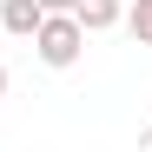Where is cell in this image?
I'll return each instance as SVG.
<instances>
[{"instance_id":"obj_3","label":"cell","mask_w":152,"mask_h":152,"mask_svg":"<svg viewBox=\"0 0 152 152\" xmlns=\"http://www.w3.org/2000/svg\"><path fill=\"white\" fill-rule=\"evenodd\" d=\"M119 0H73V20H80L86 33H106V27H119Z\"/></svg>"},{"instance_id":"obj_6","label":"cell","mask_w":152,"mask_h":152,"mask_svg":"<svg viewBox=\"0 0 152 152\" xmlns=\"http://www.w3.org/2000/svg\"><path fill=\"white\" fill-rule=\"evenodd\" d=\"M139 145H145V152H152V126H145V132H139Z\"/></svg>"},{"instance_id":"obj_7","label":"cell","mask_w":152,"mask_h":152,"mask_svg":"<svg viewBox=\"0 0 152 152\" xmlns=\"http://www.w3.org/2000/svg\"><path fill=\"white\" fill-rule=\"evenodd\" d=\"M0 99H7V66H0Z\"/></svg>"},{"instance_id":"obj_4","label":"cell","mask_w":152,"mask_h":152,"mask_svg":"<svg viewBox=\"0 0 152 152\" xmlns=\"http://www.w3.org/2000/svg\"><path fill=\"white\" fill-rule=\"evenodd\" d=\"M119 27H126V33H132L139 46H152V0H132V7H126V13H119Z\"/></svg>"},{"instance_id":"obj_5","label":"cell","mask_w":152,"mask_h":152,"mask_svg":"<svg viewBox=\"0 0 152 152\" xmlns=\"http://www.w3.org/2000/svg\"><path fill=\"white\" fill-rule=\"evenodd\" d=\"M40 7H46V13H73V0H40Z\"/></svg>"},{"instance_id":"obj_1","label":"cell","mask_w":152,"mask_h":152,"mask_svg":"<svg viewBox=\"0 0 152 152\" xmlns=\"http://www.w3.org/2000/svg\"><path fill=\"white\" fill-rule=\"evenodd\" d=\"M33 53H40V66H53V73L80 66V53H86V27H80L73 13H40V27H33Z\"/></svg>"},{"instance_id":"obj_2","label":"cell","mask_w":152,"mask_h":152,"mask_svg":"<svg viewBox=\"0 0 152 152\" xmlns=\"http://www.w3.org/2000/svg\"><path fill=\"white\" fill-rule=\"evenodd\" d=\"M40 0H0V33H13V40H33V27H40Z\"/></svg>"}]
</instances>
